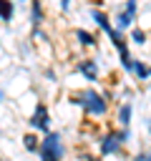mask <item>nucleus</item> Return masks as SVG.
<instances>
[{"label":"nucleus","instance_id":"obj_1","mask_svg":"<svg viewBox=\"0 0 151 161\" xmlns=\"http://www.w3.org/2000/svg\"><path fill=\"white\" fill-rule=\"evenodd\" d=\"M68 101H70L73 106H78L86 116H91V118H103V116L108 113V101H111V96H108V93H101V91H96V88H83V91H78V93H70Z\"/></svg>","mask_w":151,"mask_h":161},{"label":"nucleus","instance_id":"obj_17","mask_svg":"<svg viewBox=\"0 0 151 161\" xmlns=\"http://www.w3.org/2000/svg\"><path fill=\"white\" fill-rule=\"evenodd\" d=\"M43 75H45V80H50V83H55V78H58L53 68H45V70H43Z\"/></svg>","mask_w":151,"mask_h":161},{"label":"nucleus","instance_id":"obj_16","mask_svg":"<svg viewBox=\"0 0 151 161\" xmlns=\"http://www.w3.org/2000/svg\"><path fill=\"white\" fill-rule=\"evenodd\" d=\"M133 161H151V151H148V148H143V151L133 153Z\"/></svg>","mask_w":151,"mask_h":161},{"label":"nucleus","instance_id":"obj_6","mask_svg":"<svg viewBox=\"0 0 151 161\" xmlns=\"http://www.w3.org/2000/svg\"><path fill=\"white\" fill-rule=\"evenodd\" d=\"M76 70L88 83H96L98 80V60L96 58H81V60H76Z\"/></svg>","mask_w":151,"mask_h":161},{"label":"nucleus","instance_id":"obj_9","mask_svg":"<svg viewBox=\"0 0 151 161\" xmlns=\"http://www.w3.org/2000/svg\"><path fill=\"white\" fill-rule=\"evenodd\" d=\"M30 30H38L43 28V20H45V10H43V0H30Z\"/></svg>","mask_w":151,"mask_h":161},{"label":"nucleus","instance_id":"obj_24","mask_svg":"<svg viewBox=\"0 0 151 161\" xmlns=\"http://www.w3.org/2000/svg\"><path fill=\"white\" fill-rule=\"evenodd\" d=\"M20 3H25V0H20Z\"/></svg>","mask_w":151,"mask_h":161},{"label":"nucleus","instance_id":"obj_4","mask_svg":"<svg viewBox=\"0 0 151 161\" xmlns=\"http://www.w3.org/2000/svg\"><path fill=\"white\" fill-rule=\"evenodd\" d=\"M98 153L106 158V156H118L121 153V148H123V143H121V138L116 136V128H111V131H106L103 136H98Z\"/></svg>","mask_w":151,"mask_h":161},{"label":"nucleus","instance_id":"obj_8","mask_svg":"<svg viewBox=\"0 0 151 161\" xmlns=\"http://www.w3.org/2000/svg\"><path fill=\"white\" fill-rule=\"evenodd\" d=\"M131 118H133V103L131 101L118 103V108H116V123H118V128H131Z\"/></svg>","mask_w":151,"mask_h":161},{"label":"nucleus","instance_id":"obj_11","mask_svg":"<svg viewBox=\"0 0 151 161\" xmlns=\"http://www.w3.org/2000/svg\"><path fill=\"white\" fill-rule=\"evenodd\" d=\"M131 75H133L136 80H148V78H151V70H148V65H146L141 58H133V65H131Z\"/></svg>","mask_w":151,"mask_h":161},{"label":"nucleus","instance_id":"obj_14","mask_svg":"<svg viewBox=\"0 0 151 161\" xmlns=\"http://www.w3.org/2000/svg\"><path fill=\"white\" fill-rule=\"evenodd\" d=\"M128 40H131L133 45H146V30H143V28H136V25H133V28L128 30Z\"/></svg>","mask_w":151,"mask_h":161},{"label":"nucleus","instance_id":"obj_2","mask_svg":"<svg viewBox=\"0 0 151 161\" xmlns=\"http://www.w3.org/2000/svg\"><path fill=\"white\" fill-rule=\"evenodd\" d=\"M28 126L33 131H40L43 136L50 133V108H48V103H43V101L35 103V108L28 116Z\"/></svg>","mask_w":151,"mask_h":161},{"label":"nucleus","instance_id":"obj_3","mask_svg":"<svg viewBox=\"0 0 151 161\" xmlns=\"http://www.w3.org/2000/svg\"><path fill=\"white\" fill-rule=\"evenodd\" d=\"M136 18H138V0H126L123 8L113 15V25H116V30L126 33V30L133 28V20Z\"/></svg>","mask_w":151,"mask_h":161},{"label":"nucleus","instance_id":"obj_10","mask_svg":"<svg viewBox=\"0 0 151 161\" xmlns=\"http://www.w3.org/2000/svg\"><path fill=\"white\" fill-rule=\"evenodd\" d=\"M73 35H76L78 45H83V48H96V45H98L96 35H93V33H88L86 28H76V30H73Z\"/></svg>","mask_w":151,"mask_h":161},{"label":"nucleus","instance_id":"obj_22","mask_svg":"<svg viewBox=\"0 0 151 161\" xmlns=\"http://www.w3.org/2000/svg\"><path fill=\"white\" fill-rule=\"evenodd\" d=\"M3 161H10V158H3Z\"/></svg>","mask_w":151,"mask_h":161},{"label":"nucleus","instance_id":"obj_20","mask_svg":"<svg viewBox=\"0 0 151 161\" xmlns=\"http://www.w3.org/2000/svg\"><path fill=\"white\" fill-rule=\"evenodd\" d=\"M83 161H103V156H91L88 153V156H83Z\"/></svg>","mask_w":151,"mask_h":161},{"label":"nucleus","instance_id":"obj_13","mask_svg":"<svg viewBox=\"0 0 151 161\" xmlns=\"http://www.w3.org/2000/svg\"><path fill=\"white\" fill-rule=\"evenodd\" d=\"M40 141H43V138H38L35 133H25V136H23V148L30 151V153H38V151H40Z\"/></svg>","mask_w":151,"mask_h":161},{"label":"nucleus","instance_id":"obj_21","mask_svg":"<svg viewBox=\"0 0 151 161\" xmlns=\"http://www.w3.org/2000/svg\"><path fill=\"white\" fill-rule=\"evenodd\" d=\"M146 131H148V136H151V118L146 121Z\"/></svg>","mask_w":151,"mask_h":161},{"label":"nucleus","instance_id":"obj_5","mask_svg":"<svg viewBox=\"0 0 151 161\" xmlns=\"http://www.w3.org/2000/svg\"><path fill=\"white\" fill-rule=\"evenodd\" d=\"M40 151L53 153V156H58V158H65V143H63V136H60L58 131L45 133L43 141H40ZM40 151H38V153H40Z\"/></svg>","mask_w":151,"mask_h":161},{"label":"nucleus","instance_id":"obj_23","mask_svg":"<svg viewBox=\"0 0 151 161\" xmlns=\"http://www.w3.org/2000/svg\"><path fill=\"white\" fill-rule=\"evenodd\" d=\"M148 70H151V65H148Z\"/></svg>","mask_w":151,"mask_h":161},{"label":"nucleus","instance_id":"obj_12","mask_svg":"<svg viewBox=\"0 0 151 161\" xmlns=\"http://www.w3.org/2000/svg\"><path fill=\"white\" fill-rule=\"evenodd\" d=\"M0 18H3V25H5V28L13 23V18H15V5H13V0H0Z\"/></svg>","mask_w":151,"mask_h":161},{"label":"nucleus","instance_id":"obj_15","mask_svg":"<svg viewBox=\"0 0 151 161\" xmlns=\"http://www.w3.org/2000/svg\"><path fill=\"white\" fill-rule=\"evenodd\" d=\"M116 136L121 138V143L126 146L128 141H131V128H116Z\"/></svg>","mask_w":151,"mask_h":161},{"label":"nucleus","instance_id":"obj_7","mask_svg":"<svg viewBox=\"0 0 151 161\" xmlns=\"http://www.w3.org/2000/svg\"><path fill=\"white\" fill-rule=\"evenodd\" d=\"M88 13H91V20H93V23L98 25V30H101V33H103L106 38H108V35H111V33L116 30V25L111 23V18H108V15L103 13V10H98V8H91Z\"/></svg>","mask_w":151,"mask_h":161},{"label":"nucleus","instance_id":"obj_19","mask_svg":"<svg viewBox=\"0 0 151 161\" xmlns=\"http://www.w3.org/2000/svg\"><path fill=\"white\" fill-rule=\"evenodd\" d=\"M70 5H73V0H60V13H68Z\"/></svg>","mask_w":151,"mask_h":161},{"label":"nucleus","instance_id":"obj_18","mask_svg":"<svg viewBox=\"0 0 151 161\" xmlns=\"http://www.w3.org/2000/svg\"><path fill=\"white\" fill-rule=\"evenodd\" d=\"M38 156H40V161H63V158H58V156H53V153H45V151H40Z\"/></svg>","mask_w":151,"mask_h":161}]
</instances>
